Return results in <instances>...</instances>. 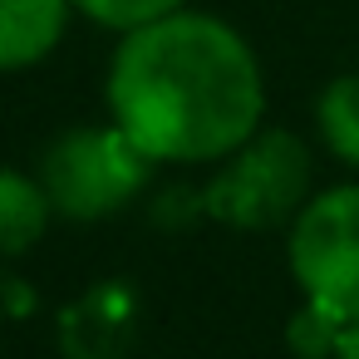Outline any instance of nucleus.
Returning <instances> with one entry per match:
<instances>
[{"label": "nucleus", "instance_id": "nucleus-1", "mask_svg": "<svg viewBox=\"0 0 359 359\" xmlns=\"http://www.w3.org/2000/svg\"><path fill=\"white\" fill-rule=\"evenodd\" d=\"M109 104L118 128L158 163L236 153L261 118V69L246 40L212 15H168L114 55Z\"/></svg>", "mask_w": 359, "mask_h": 359}, {"label": "nucleus", "instance_id": "nucleus-2", "mask_svg": "<svg viewBox=\"0 0 359 359\" xmlns=\"http://www.w3.org/2000/svg\"><path fill=\"white\" fill-rule=\"evenodd\" d=\"M153 158L123 128H79L45 153V197L55 212L94 222L118 212L143 182Z\"/></svg>", "mask_w": 359, "mask_h": 359}, {"label": "nucleus", "instance_id": "nucleus-3", "mask_svg": "<svg viewBox=\"0 0 359 359\" xmlns=\"http://www.w3.org/2000/svg\"><path fill=\"white\" fill-rule=\"evenodd\" d=\"M290 271L310 305L339 325H359V187L305 202L290 231Z\"/></svg>", "mask_w": 359, "mask_h": 359}, {"label": "nucleus", "instance_id": "nucleus-4", "mask_svg": "<svg viewBox=\"0 0 359 359\" xmlns=\"http://www.w3.org/2000/svg\"><path fill=\"white\" fill-rule=\"evenodd\" d=\"M305 187H310V158L300 138L266 133L251 148H241V158L212 182L207 207L231 226H271L300 207Z\"/></svg>", "mask_w": 359, "mask_h": 359}, {"label": "nucleus", "instance_id": "nucleus-5", "mask_svg": "<svg viewBox=\"0 0 359 359\" xmlns=\"http://www.w3.org/2000/svg\"><path fill=\"white\" fill-rule=\"evenodd\" d=\"M69 0H0V69H25L65 35Z\"/></svg>", "mask_w": 359, "mask_h": 359}, {"label": "nucleus", "instance_id": "nucleus-6", "mask_svg": "<svg viewBox=\"0 0 359 359\" xmlns=\"http://www.w3.org/2000/svg\"><path fill=\"white\" fill-rule=\"evenodd\" d=\"M45 217H50L45 187H35L20 172H0V256L35 246L45 231Z\"/></svg>", "mask_w": 359, "mask_h": 359}, {"label": "nucleus", "instance_id": "nucleus-7", "mask_svg": "<svg viewBox=\"0 0 359 359\" xmlns=\"http://www.w3.org/2000/svg\"><path fill=\"white\" fill-rule=\"evenodd\" d=\"M320 133L344 163H359V74H344L320 94Z\"/></svg>", "mask_w": 359, "mask_h": 359}, {"label": "nucleus", "instance_id": "nucleus-8", "mask_svg": "<svg viewBox=\"0 0 359 359\" xmlns=\"http://www.w3.org/2000/svg\"><path fill=\"white\" fill-rule=\"evenodd\" d=\"M84 15H94L99 25H114V30H143L153 20H168L177 15L182 0H74Z\"/></svg>", "mask_w": 359, "mask_h": 359}, {"label": "nucleus", "instance_id": "nucleus-9", "mask_svg": "<svg viewBox=\"0 0 359 359\" xmlns=\"http://www.w3.org/2000/svg\"><path fill=\"white\" fill-rule=\"evenodd\" d=\"M349 325H339L334 315H325L320 305H305L295 320H290V349L305 354V359H320V354H334L339 339H344Z\"/></svg>", "mask_w": 359, "mask_h": 359}, {"label": "nucleus", "instance_id": "nucleus-10", "mask_svg": "<svg viewBox=\"0 0 359 359\" xmlns=\"http://www.w3.org/2000/svg\"><path fill=\"white\" fill-rule=\"evenodd\" d=\"M334 359H359V325H349V330H344V339H339Z\"/></svg>", "mask_w": 359, "mask_h": 359}]
</instances>
